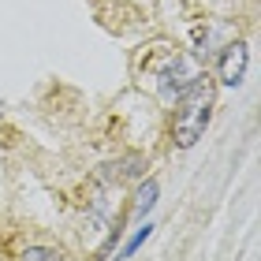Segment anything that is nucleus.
Returning <instances> with one entry per match:
<instances>
[{"label": "nucleus", "mask_w": 261, "mask_h": 261, "mask_svg": "<svg viewBox=\"0 0 261 261\" xmlns=\"http://www.w3.org/2000/svg\"><path fill=\"white\" fill-rule=\"evenodd\" d=\"M209 116H213V79L209 75H198L191 86L179 93V109H175V123H172L175 146L191 149L194 142L205 135Z\"/></svg>", "instance_id": "f257e3e1"}, {"label": "nucleus", "mask_w": 261, "mask_h": 261, "mask_svg": "<svg viewBox=\"0 0 261 261\" xmlns=\"http://www.w3.org/2000/svg\"><path fill=\"white\" fill-rule=\"evenodd\" d=\"M246 64H250V49L243 41H231L220 49V64H217V75L224 86H239L243 75H246Z\"/></svg>", "instance_id": "f03ea898"}, {"label": "nucleus", "mask_w": 261, "mask_h": 261, "mask_svg": "<svg viewBox=\"0 0 261 261\" xmlns=\"http://www.w3.org/2000/svg\"><path fill=\"white\" fill-rule=\"evenodd\" d=\"M194 79H198L194 64H191V60H183V56H179V60H175L172 67H164V71H161V90L168 93V97H179V93H183L187 86H191Z\"/></svg>", "instance_id": "7ed1b4c3"}, {"label": "nucleus", "mask_w": 261, "mask_h": 261, "mask_svg": "<svg viewBox=\"0 0 261 261\" xmlns=\"http://www.w3.org/2000/svg\"><path fill=\"white\" fill-rule=\"evenodd\" d=\"M157 194H161V187L153 183V179H146L138 187V201H135V217H146V213L157 205Z\"/></svg>", "instance_id": "20e7f679"}, {"label": "nucleus", "mask_w": 261, "mask_h": 261, "mask_svg": "<svg viewBox=\"0 0 261 261\" xmlns=\"http://www.w3.org/2000/svg\"><path fill=\"white\" fill-rule=\"evenodd\" d=\"M149 235H153V224L146 220V224H142V228H138L135 235H130V239H127V243H123V254H120V257H116V261H127V257H130V254H135V250H138V246H142V243H146V239H149Z\"/></svg>", "instance_id": "39448f33"}, {"label": "nucleus", "mask_w": 261, "mask_h": 261, "mask_svg": "<svg viewBox=\"0 0 261 261\" xmlns=\"http://www.w3.org/2000/svg\"><path fill=\"white\" fill-rule=\"evenodd\" d=\"M19 261H64V254L53 250V246H27Z\"/></svg>", "instance_id": "423d86ee"}]
</instances>
